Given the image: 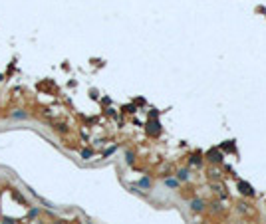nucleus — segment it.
I'll return each instance as SVG.
<instances>
[{"label": "nucleus", "mask_w": 266, "mask_h": 224, "mask_svg": "<svg viewBox=\"0 0 266 224\" xmlns=\"http://www.w3.org/2000/svg\"><path fill=\"white\" fill-rule=\"evenodd\" d=\"M149 184H151L149 179H143V181H141V187H149Z\"/></svg>", "instance_id": "8"}, {"label": "nucleus", "mask_w": 266, "mask_h": 224, "mask_svg": "<svg viewBox=\"0 0 266 224\" xmlns=\"http://www.w3.org/2000/svg\"><path fill=\"white\" fill-rule=\"evenodd\" d=\"M12 117H14V119H16V117H18V119H26L28 115H26L24 111H14V113H12Z\"/></svg>", "instance_id": "4"}, {"label": "nucleus", "mask_w": 266, "mask_h": 224, "mask_svg": "<svg viewBox=\"0 0 266 224\" xmlns=\"http://www.w3.org/2000/svg\"><path fill=\"white\" fill-rule=\"evenodd\" d=\"M209 159H210V161H215V163H219V161H220V155H219L216 151H215V153L210 151V153H209Z\"/></svg>", "instance_id": "3"}, {"label": "nucleus", "mask_w": 266, "mask_h": 224, "mask_svg": "<svg viewBox=\"0 0 266 224\" xmlns=\"http://www.w3.org/2000/svg\"><path fill=\"white\" fill-rule=\"evenodd\" d=\"M238 188H240V193H244V194H254V190L250 188V184H246V183H240V184H238Z\"/></svg>", "instance_id": "1"}, {"label": "nucleus", "mask_w": 266, "mask_h": 224, "mask_svg": "<svg viewBox=\"0 0 266 224\" xmlns=\"http://www.w3.org/2000/svg\"><path fill=\"white\" fill-rule=\"evenodd\" d=\"M191 208H193V210H203V200H193V203H191Z\"/></svg>", "instance_id": "2"}, {"label": "nucleus", "mask_w": 266, "mask_h": 224, "mask_svg": "<svg viewBox=\"0 0 266 224\" xmlns=\"http://www.w3.org/2000/svg\"><path fill=\"white\" fill-rule=\"evenodd\" d=\"M81 157H84V159H89V157H91V151H81Z\"/></svg>", "instance_id": "7"}, {"label": "nucleus", "mask_w": 266, "mask_h": 224, "mask_svg": "<svg viewBox=\"0 0 266 224\" xmlns=\"http://www.w3.org/2000/svg\"><path fill=\"white\" fill-rule=\"evenodd\" d=\"M54 224H60V222H54Z\"/></svg>", "instance_id": "10"}, {"label": "nucleus", "mask_w": 266, "mask_h": 224, "mask_svg": "<svg viewBox=\"0 0 266 224\" xmlns=\"http://www.w3.org/2000/svg\"><path fill=\"white\" fill-rule=\"evenodd\" d=\"M191 163H193V165H201V157H199V155H193Z\"/></svg>", "instance_id": "6"}, {"label": "nucleus", "mask_w": 266, "mask_h": 224, "mask_svg": "<svg viewBox=\"0 0 266 224\" xmlns=\"http://www.w3.org/2000/svg\"><path fill=\"white\" fill-rule=\"evenodd\" d=\"M177 177L181 179V181H187V179H189V174H187V171H179V173H177Z\"/></svg>", "instance_id": "5"}, {"label": "nucleus", "mask_w": 266, "mask_h": 224, "mask_svg": "<svg viewBox=\"0 0 266 224\" xmlns=\"http://www.w3.org/2000/svg\"><path fill=\"white\" fill-rule=\"evenodd\" d=\"M4 224H14V220L12 218H4Z\"/></svg>", "instance_id": "9"}]
</instances>
